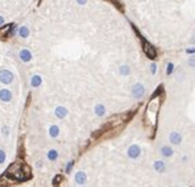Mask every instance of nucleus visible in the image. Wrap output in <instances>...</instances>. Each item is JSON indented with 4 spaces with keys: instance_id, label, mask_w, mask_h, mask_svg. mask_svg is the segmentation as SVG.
Returning <instances> with one entry per match:
<instances>
[{
    "instance_id": "f257e3e1",
    "label": "nucleus",
    "mask_w": 195,
    "mask_h": 187,
    "mask_svg": "<svg viewBox=\"0 0 195 187\" xmlns=\"http://www.w3.org/2000/svg\"><path fill=\"white\" fill-rule=\"evenodd\" d=\"M7 175L11 177L12 179H16V181H25V179L30 178L32 174H30V170L28 166H25V165L20 163V162H16L8 167Z\"/></svg>"
},
{
    "instance_id": "f03ea898",
    "label": "nucleus",
    "mask_w": 195,
    "mask_h": 187,
    "mask_svg": "<svg viewBox=\"0 0 195 187\" xmlns=\"http://www.w3.org/2000/svg\"><path fill=\"white\" fill-rule=\"evenodd\" d=\"M160 103L161 99L158 96L152 98V100L148 104V108L145 112V121L148 124H150L152 127H156V120H157V113H158V108H160Z\"/></svg>"
},
{
    "instance_id": "7ed1b4c3",
    "label": "nucleus",
    "mask_w": 195,
    "mask_h": 187,
    "mask_svg": "<svg viewBox=\"0 0 195 187\" xmlns=\"http://www.w3.org/2000/svg\"><path fill=\"white\" fill-rule=\"evenodd\" d=\"M132 95L135 96L136 99L141 98V96L144 95V86H142V84H140V83L135 84V87L132 88Z\"/></svg>"
},
{
    "instance_id": "20e7f679",
    "label": "nucleus",
    "mask_w": 195,
    "mask_h": 187,
    "mask_svg": "<svg viewBox=\"0 0 195 187\" xmlns=\"http://www.w3.org/2000/svg\"><path fill=\"white\" fill-rule=\"evenodd\" d=\"M0 81L3 82V83H5V84H8L12 82V74L9 73V71H7V70H2L0 71Z\"/></svg>"
},
{
    "instance_id": "39448f33",
    "label": "nucleus",
    "mask_w": 195,
    "mask_h": 187,
    "mask_svg": "<svg viewBox=\"0 0 195 187\" xmlns=\"http://www.w3.org/2000/svg\"><path fill=\"white\" fill-rule=\"evenodd\" d=\"M144 52H145V54L149 57V58H156V50L153 49V46H150V44H148V42H144Z\"/></svg>"
},
{
    "instance_id": "423d86ee",
    "label": "nucleus",
    "mask_w": 195,
    "mask_h": 187,
    "mask_svg": "<svg viewBox=\"0 0 195 187\" xmlns=\"http://www.w3.org/2000/svg\"><path fill=\"white\" fill-rule=\"evenodd\" d=\"M128 156L131 158H136L140 156V148L137 145H132L131 148L128 149Z\"/></svg>"
},
{
    "instance_id": "0eeeda50",
    "label": "nucleus",
    "mask_w": 195,
    "mask_h": 187,
    "mask_svg": "<svg viewBox=\"0 0 195 187\" xmlns=\"http://www.w3.org/2000/svg\"><path fill=\"white\" fill-rule=\"evenodd\" d=\"M170 141L173 144H175V145H178V144L182 141V137H181V135L178 132H171L170 133Z\"/></svg>"
},
{
    "instance_id": "6e6552de",
    "label": "nucleus",
    "mask_w": 195,
    "mask_h": 187,
    "mask_svg": "<svg viewBox=\"0 0 195 187\" xmlns=\"http://www.w3.org/2000/svg\"><path fill=\"white\" fill-rule=\"evenodd\" d=\"M75 181H77L79 185H83V183L86 182V174L85 173H82V171L77 173V175H75Z\"/></svg>"
},
{
    "instance_id": "1a4fd4ad",
    "label": "nucleus",
    "mask_w": 195,
    "mask_h": 187,
    "mask_svg": "<svg viewBox=\"0 0 195 187\" xmlns=\"http://www.w3.org/2000/svg\"><path fill=\"white\" fill-rule=\"evenodd\" d=\"M0 99L4 100V102H8L11 99V92L8 90H2V91H0Z\"/></svg>"
},
{
    "instance_id": "9d476101",
    "label": "nucleus",
    "mask_w": 195,
    "mask_h": 187,
    "mask_svg": "<svg viewBox=\"0 0 195 187\" xmlns=\"http://www.w3.org/2000/svg\"><path fill=\"white\" fill-rule=\"evenodd\" d=\"M154 169H156L157 171H164L165 170V163L164 162H161V161H157L156 163H154Z\"/></svg>"
},
{
    "instance_id": "9b49d317",
    "label": "nucleus",
    "mask_w": 195,
    "mask_h": 187,
    "mask_svg": "<svg viewBox=\"0 0 195 187\" xmlns=\"http://www.w3.org/2000/svg\"><path fill=\"white\" fill-rule=\"evenodd\" d=\"M162 154H164L165 157H170L173 154L171 148H169V146H164V148H162Z\"/></svg>"
},
{
    "instance_id": "f8f14e48",
    "label": "nucleus",
    "mask_w": 195,
    "mask_h": 187,
    "mask_svg": "<svg viewBox=\"0 0 195 187\" xmlns=\"http://www.w3.org/2000/svg\"><path fill=\"white\" fill-rule=\"evenodd\" d=\"M20 55H21V58H23L24 61H29L30 59V53L28 52V50H23V52L20 53Z\"/></svg>"
},
{
    "instance_id": "ddd939ff",
    "label": "nucleus",
    "mask_w": 195,
    "mask_h": 187,
    "mask_svg": "<svg viewBox=\"0 0 195 187\" xmlns=\"http://www.w3.org/2000/svg\"><path fill=\"white\" fill-rule=\"evenodd\" d=\"M56 113H57V116L58 117H63L65 115H66V109L62 108V107H58V108L56 109Z\"/></svg>"
},
{
    "instance_id": "4468645a",
    "label": "nucleus",
    "mask_w": 195,
    "mask_h": 187,
    "mask_svg": "<svg viewBox=\"0 0 195 187\" xmlns=\"http://www.w3.org/2000/svg\"><path fill=\"white\" fill-rule=\"evenodd\" d=\"M95 112H96V115L102 116V115H104V107L103 106H96L95 107Z\"/></svg>"
},
{
    "instance_id": "2eb2a0df",
    "label": "nucleus",
    "mask_w": 195,
    "mask_h": 187,
    "mask_svg": "<svg viewBox=\"0 0 195 187\" xmlns=\"http://www.w3.org/2000/svg\"><path fill=\"white\" fill-rule=\"evenodd\" d=\"M40 82H41V79H40V77H33V79H32V86H38Z\"/></svg>"
},
{
    "instance_id": "dca6fc26",
    "label": "nucleus",
    "mask_w": 195,
    "mask_h": 187,
    "mask_svg": "<svg viewBox=\"0 0 195 187\" xmlns=\"http://www.w3.org/2000/svg\"><path fill=\"white\" fill-rule=\"evenodd\" d=\"M50 135H52L53 137H56V136L58 135V128H57V127H52V128H50Z\"/></svg>"
},
{
    "instance_id": "f3484780",
    "label": "nucleus",
    "mask_w": 195,
    "mask_h": 187,
    "mask_svg": "<svg viewBox=\"0 0 195 187\" xmlns=\"http://www.w3.org/2000/svg\"><path fill=\"white\" fill-rule=\"evenodd\" d=\"M20 34L23 36V37H28V29H27V28H21V29H20Z\"/></svg>"
},
{
    "instance_id": "a211bd4d",
    "label": "nucleus",
    "mask_w": 195,
    "mask_h": 187,
    "mask_svg": "<svg viewBox=\"0 0 195 187\" xmlns=\"http://www.w3.org/2000/svg\"><path fill=\"white\" fill-rule=\"evenodd\" d=\"M49 158H50V160H56V158H57V152H56V150H52V152L49 153Z\"/></svg>"
},
{
    "instance_id": "6ab92c4d",
    "label": "nucleus",
    "mask_w": 195,
    "mask_h": 187,
    "mask_svg": "<svg viewBox=\"0 0 195 187\" xmlns=\"http://www.w3.org/2000/svg\"><path fill=\"white\" fill-rule=\"evenodd\" d=\"M4 160H5V153L3 150H0V163L4 162Z\"/></svg>"
},
{
    "instance_id": "aec40b11",
    "label": "nucleus",
    "mask_w": 195,
    "mask_h": 187,
    "mask_svg": "<svg viewBox=\"0 0 195 187\" xmlns=\"http://www.w3.org/2000/svg\"><path fill=\"white\" fill-rule=\"evenodd\" d=\"M121 73H123V74H128V73H129V69H128L127 66H123V67H121Z\"/></svg>"
},
{
    "instance_id": "412c9836",
    "label": "nucleus",
    "mask_w": 195,
    "mask_h": 187,
    "mask_svg": "<svg viewBox=\"0 0 195 187\" xmlns=\"http://www.w3.org/2000/svg\"><path fill=\"white\" fill-rule=\"evenodd\" d=\"M189 65L191 67H195V58H191L190 61H189Z\"/></svg>"
},
{
    "instance_id": "4be33fe9",
    "label": "nucleus",
    "mask_w": 195,
    "mask_h": 187,
    "mask_svg": "<svg viewBox=\"0 0 195 187\" xmlns=\"http://www.w3.org/2000/svg\"><path fill=\"white\" fill-rule=\"evenodd\" d=\"M171 71H173V65L169 63V66H168V74H171Z\"/></svg>"
},
{
    "instance_id": "5701e85b",
    "label": "nucleus",
    "mask_w": 195,
    "mask_h": 187,
    "mask_svg": "<svg viewBox=\"0 0 195 187\" xmlns=\"http://www.w3.org/2000/svg\"><path fill=\"white\" fill-rule=\"evenodd\" d=\"M150 67H152V73L154 74V73H156V70H157V66H156V65H152Z\"/></svg>"
},
{
    "instance_id": "b1692460",
    "label": "nucleus",
    "mask_w": 195,
    "mask_h": 187,
    "mask_svg": "<svg viewBox=\"0 0 195 187\" xmlns=\"http://www.w3.org/2000/svg\"><path fill=\"white\" fill-rule=\"evenodd\" d=\"M3 23V19H2V17H0V24H2Z\"/></svg>"
}]
</instances>
